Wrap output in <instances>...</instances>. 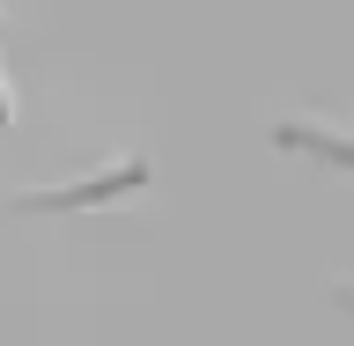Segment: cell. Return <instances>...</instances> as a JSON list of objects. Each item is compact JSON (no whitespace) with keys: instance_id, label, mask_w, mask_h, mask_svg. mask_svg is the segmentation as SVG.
Returning <instances> with one entry per match:
<instances>
[{"instance_id":"2","label":"cell","mask_w":354,"mask_h":346,"mask_svg":"<svg viewBox=\"0 0 354 346\" xmlns=\"http://www.w3.org/2000/svg\"><path fill=\"white\" fill-rule=\"evenodd\" d=\"M332 295H339V309H347V317H354V287H332Z\"/></svg>"},{"instance_id":"1","label":"cell","mask_w":354,"mask_h":346,"mask_svg":"<svg viewBox=\"0 0 354 346\" xmlns=\"http://www.w3.org/2000/svg\"><path fill=\"white\" fill-rule=\"evenodd\" d=\"M281 140H310V148H325V162L354 170V140H339V133H317V126H303V133H281Z\"/></svg>"}]
</instances>
